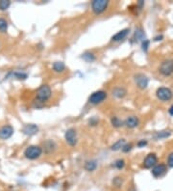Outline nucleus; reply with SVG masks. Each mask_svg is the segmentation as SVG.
Segmentation results:
<instances>
[{"mask_svg": "<svg viewBox=\"0 0 173 191\" xmlns=\"http://www.w3.org/2000/svg\"><path fill=\"white\" fill-rule=\"evenodd\" d=\"M51 95H52L51 88L48 85H42L41 87H39V89L37 90V93H36L37 97H36V100L35 101L44 103L46 100L50 99Z\"/></svg>", "mask_w": 173, "mask_h": 191, "instance_id": "obj_1", "label": "nucleus"}, {"mask_svg": "<svg viewBox=\"0 0 173 191\" xmlns=\"http://www.w3.org/2000/svg\"><path fill=\"white\" fill-rule=\"evenodd\" d=\"M42 154V149L39 146H29L26 148V150L24 151V155L28 159H37Z\"/></svg>", "mask_w": 173, "mask_h": 191, "instance_id": "obj_2", "label": "nucleus"}, {"mask_svg": "<svg viewBox=\"0 0 173 191\" xmlns=\"http://www.w3.org/2000/svg\"><path fill=\"white\" fill-rule=\"evenodd\" d=\"M156 96L160 100L162 101H167L170 100L173 97V92L167 87H160L157 89Z\"/></svg>", "mask_w": 173, "mask_h": 191, "instance_id": "obj_3", "label": "nucleus"}, {"mask_svg": "<svg viewBox=\"0 0 173 191\" xmlns=\"http://www.w3.org/2000/svg\"><path fill=\"white\" fill-rule=\"evenodd\" d=\"M108 5L109 1H107V0H93L91 2V9L94 14H99L105 11Z\"/></svg>", "mask_w": 173, "mask_h": 191, "instance_id": "obj_4", "label": "nucleus"}, {"mask_svg": "<svg viewBox=\"0 0 173 191\" xmlns=\"http://www.w3.org/2000/svg\"><path fill=\"white\" fill-rule=\"evenodd\" d=\"M159 71L162 75H165V76L171 75L173 73V60L167 59V60L162 61L161 66H160Z\"/></svg>", "mask_w": 173, "mask_h": 191, "instance_id": "obj_5", "label": "nucleus"}, {"mask_svg": "<svg viewBox=\"0 0 173 191\" xmlns=\"http://www.w3.org/2000/svg\"><path fill=\"white\" fill-rule=\"evenodd\" d=\"M106 97H107V93L103 90H100L91 94L88 100H90V102L92 104H99L106 100Z\"/></svg>", "mask_w": 173, "mask_h": 191, "instance_id": "obj_6", "label": "nucleus"}, {"mask_svg": "<svg viewBox=\"0 0 173 191\" xmlns=\"http://www.w3.org/2000/svg\"><path fill=\"white\" fill-rule=\"evenodd\" d=\"M65 139L66 141V143L72 147L77 144V132L73 127H70V129H68L66 131Z\"/></svg>", "mask_w": 173, "mask_h": 191, "instance_id": "obj_7", "label": "nucleus"}, {"mask_svg": "<svg viewBox=\"0 0 173 191\" xmlns=\"http://www.w3.org/2000/svg\"><path fill=\"white\" fill-rule=\"evenodd\" d=\"M158 163V158L156 154H149L146 155V158L143 160V167L146 169H150L155 167Z\"/></svg>", "mask_w": 173, "mask_h": 191, "instance_id": "obj_8", "label": "nucleus"}, {"mask_svg": "<svg viewBox=\"0 0 173 191\" xmlns=\"http://www.w3.org/2000/svg\"><path fill=\"white\" fill-rule=\"evenodd\" d=\"M135 81H136L137 86L140 88V89H145L148 86V83H149L147 76L142 75V73H138V75H135Z\"/></svg>", "mask_w": 173, "mask_h": 191, "instance_id": "obj_9", "label": "nucleus"}, {"mask_svg": "<svg viewBox=\"0 0 173 191\" xmlns=\"http://www.w3.org/2000/svg\"><path fill=\"white\" fill-rule=\"evenodd\" d=\"M167 171V166L164 163L157 164L155 167L152 168V175L154 176L155 178H159L164 176Z\"/></svg>", "mask_w": 173, "mask_h": 191, "instance_id": "obj_10", "label": "nucleus"}, {"mask_svg": "<svg viewBox=\"0 0 173 191\" xmlns=\"http://www.w3.org/2000/svg\"><path fill=\"white\" fill-rule=\"evenodd\" d=\"M14 133V129L11 126H4L0 129V138L1 139H9Z\"/></svg>", "mask_w": 173, "mask_h": 191, "instance_id": "obj_11", "label": "nucleus"}, {"mask_svg": "<svg viewBox=\"0 0 173 191\" xmlns=\"http://www.w3.org/2000/svg\"><path fill=\"white\" fill-rule=\"evenodd\" d=\"M42 148L46 154H51L57 149V144L53 140H46L45 142H43Z\"/></svg>", "mask_w": 173, "mask_h": 191, "instance_id": "obj_12", "label": "nucleus"}, {"mask_svg": "<svg viewBox=\"0 0 173 191\" xmlns=\"http://www.w3.org/2000/svg\"><path fill=\"white\" fill-rule=\"evenodd\" d=\"M22 131H23L24 134L31 136V135H34V134L37 133V132L39 131V127H38V126L34 125V124H29V125H26L23 127Z\"/></svg>", "mask_w": 173, "mask_h": 191, "instance_id": "obj_13", "label": "nucleus"}, {"mask_svg": "<svg viewBox=\"0 0 173 191\" xmlns=\"http://www.w3.org/2000/svg\"><path fill=\"white\" fill-rule=\"evenodd\" d=\"M140 124V120H138L136 116H130L124 121V125L129 127V129H134V127H137Z\"/></svg>", "mask_w": 173, "mask_h": 191, "instance_id": "obj_14", "label": "nucleus"}, {"mask_svg": "<svg viewBox=\"0 0 173 191\" xmlns=\"http://www.w3.org/2000/svg\"><path fill=\"white\" fill-rule=\"evenodd\" d=\"M130 32V30L128 28L126 29H123V30L119 31V32H117L116 35H113L112 37V41L113 42H119V41H122V40H124V39L127 37L128 35V33Z\"/></svg>", "mask_w": 173, "mask_h": 191, "instance_id": "obj_15", "label": "nucleus"}, {"mask_svg": "<svg viewBox=\"0 0 173 191\" xmlns=\"http://www.w3.org/2000/svg\"><path fill=\"white\" fill-rule=\"evenodd\" d=\"M112 94L113 97H116V99H123V97L126 96L127 91L125 88L123 87H116L112 91Z\"/></svg>", "mask_w": 173, "mask_h": 191, "instance_id": "obj_16", "label": "nucleus"}, {"mask_svg": "<svg viewBox=\"0 0 173 191\" xmlns=\"http://www.w3.org/2000/svg\"><path fill=\"white\" fill-rule=\"evenodd\" d=\"M53 70L57 72H63L66 70V65L65 63L62 61H57L55 63H53Z\"/></svg>", "mask_w": 173, "mask_h": 191, "instance_id": "obj_17", "label": "nucleus"}, {"mask_svg": "<svg viewBox=\"0 0 173 191\" xmlns=\"http://www.w3.org/2000/svg\"><path fill=\"white\" fill-rule=\"evenodd\" d=\"M97 167V162L96 160H88L85 163V169L88 172H92L94 171Z\"/></svg>", "mask_w": 173, "mask_h": 191, "instance_id": "obj_18", "label": "nucleus"}, {"mask_svg": "<svg viewBox=\"0 0 173 191\" xmlns=\"http://www.w3.org/2000/svg\"><path fill=\"white\" fill-rule=\"evenodd\" d=\"M126 144V142L124 139H120L118 140L117 142H116L115 144L112 145L111 147V150L112 151H118V150H122V148L124 147V145Z\"/></svg>", "mask_w": 173, "mask_h": 191, "instance_id": "obj_19", "label": "nucleus"}, {"mask_svg": "<svg viewBox=\"0 0 173 191\" xmlns=\"http://www.w3.org/2000/svg\"><path fill=\"white\" fill-rule=\"evenodd\" d=\"M135 39L137 42H140V41H144V38H145V35H144V32H143L142 29H137L136 32H135Z\"/></svg>", "mask_w": 173, "mask_h": 191, "instance_id": "obj_20", "label": "nucleus"}, {"mask_svg": "<svg viewBox=\"0 0 173 191\" xmlns=\"http://www.w3.org/2000/svg\"><path fill=\"white\" fill-rule=\"evenodd\" d=\"M171 134V132L169 130H162V131H159L155 134V138L156 139H162V138H167L169 137Z\"/></svg>", "mask_w": 173, "mask_h": 191, "instance_id": "obj_21", "label": "nucleus"}, {"mask_svg": "<svg viewBox=\"0 0 173 191\" xmlns=\"http://www.w3.org/2000/svg\"><path fill=\"white\" fill-rule=\"evenodd\" d=\"M111 123L112 125L115 126V127H120L122 126L123 125H124V122H122L118 117L115 116V117H112V119H111Z\"/></svg>", "mask_w": 173, "mask_h": 191, "instance_id": "obj_22", "label": "nucleus"}, {"mask_svg": "<svg viewBox=\"0 0 173 191\" xmlns=\"http://www.w3.org/2000/svg\"><path fill=\"white\" fill-rule=\"evenodd\" d=\"M82 58L84 60H86L87 62H92L95 60V56L91 52H85L82 55Z\"/></svg>", "mask_w": 173, "mask_h": 191, "instance_id": "obj_23", "label": "nucleus"}, {"mask_svg": "<svg viewBox=\"0 0 173 191\" xmlns=\"http://www.w3.org/2000/svg\"><path fill=\"white\" fill-rule=\"evenodd\" d=\"M10 5H11V2L9 0H0V10L1 11L7 10L10 7Z\"/></svg>", "mask_w": 173, "mask_h": 191, "instance_id": "obj_24", "label": "nucleus"}, {"mask_svg": "<svg viewBox=\"0 0 173 191\" xmlns=\"http://www.w3.org/2000/svg\"><path fill=\"white\" fill-rule=\"evenodd\" d=\"M8 28V22L4 18H0V32H6Z\"/></svg>", "mask_w": 173, "mask_h": 191, "instance_id": "obj_25", "label": "nucleus"}, {"mask_svg": "<svg viewBox=\"0 0 173 191\" xmlns=\"http://www.w3.org/2000/svg\"><path fill=\"white\" fill-rule=\"evenodd\" d=\"M113 165H115V167L117 168V169H122L123 167H124L125 162H124V160H123V159H118V160L116 161L115 163H113Z\"/></svg>", "mask_w": 173, "mask_h": 191, "instance_id": "obj_26", "label": "nucleus"}, {"mask_svg": "<svg viewBox=\"0 0 173 191\" xmlns=\"http://www.w3.org/2000/svg\"><path fill=\"white\" fill-rule=\"evenodd\" d=\"M113 183L115 186L119 187V186H121V184H122V180L119 177L115 178V179H113Z\"/></svg>", "mask_w": 173, "mask_h": 191, "instance_id": "obj_27", "label": "nucleus"}, {"mask_svg": "<svg viewBox=\"0 0 173 191\" xmlns=\"http://www.w3.org/2000/svg\"><path fill=\"white\" fill-rule=\"evenodd\" d=\"M167 166L170 168H173V153H170L168 158H167Z\"/></svg>", "mask_w": 173, "mask_h": 191, "instance_id": "obj_28", "label": "nucleus"}, {"mask_svg": "<svg viewBox=\"0 0 173 191\" xmlns=\"http://www.w3.org/2000/svg\"><path fill=\"white\" fill-rule=\"evenodd\" d=\"M148 47H149V41L148 40H144L142 42V49L144 52H147Z\"/></svg>", "mask_w": 173, "mask_h": 191, "instance_id": "obj_29", "label": "nucleus"}, {"mask_svg": "<svg viewBox=\"0 0 173 191\" xmlns=\"http://www.w3.org/2000/svg\"><path fill=\"white\" fill-rule=\"evenodd\" d=\"M14 76L17 77L18 79H25L27 77L26 73H21V72H14Z\"/></svg>", "mask_w": 173, "mask_h": 191, "instance_id": "obj_30", "label": "nucleus"}, {"mask_svg": "<svg viewBox=\"0 0 173 191\" xmlns=\"http://www.w3.org/2000/svg\"><path fill=\"white\" fill-rule=\"evenodd\" d=\"M132 144H125L124 147L122 148V151H124V153H128V151H130L132 150Z\"/></svg>", "mask_w": 173, "mask_h": 191, "instance_id": "obj_31", "label": "nucleus"}, {"mask_svg": "<svg viewBox=\"0 0 173 191\" xmlns=\"http://www.w3.org/2000/svg\"><path fill=\"white\" fill-rule=\"evenodd\" d=\"M146 145H147V141L146 140H141V141H138V143H137L138 147H144Z\"/></svg>", "mask_w": 173, "mask_h": 191, "instance_id": "obj_32", "label": "nucleus"}, {"mask_svg": "<svg viewBox=\"0 0 173 191\" xmlns=\"http://www.w3.org/2000/svg\"><path fill=\"white\" fill-rule=\"evenodd\" d=\"M162 35H158V36H156L155 38H154V41H156V42H158V41H162Z\"/></svg>", "mask_w": 173, "mask_h": 191, "instance_id": "obj_33", "label": "nucleus"}, {"mask_svg": "<svg viewBox=\"0 0 173 191\" xmlns=\"http://www.w3.org/2000/svg\"><path fill=\"white\" fill-rule=\"evenodd\" d=\"M143 5H144V1H142V0H141V1L137 2V6H138V8H140V9L142 8Z\"/></svg>", "mask_w": 173, "mask_h": 191, "instance_id": "obj_34", "label": "nucleus"}, {"mask_svg": "<svg viewBox=\"0 0 173 191\" xmlns=\"http://www.w3.org/2000/svg\"><path fill=\"white\" fill-rule=\"evenodd\" d=\"M169 114L173 116V105H171L170 108H169Z\"/></svg>", "mask_w": 173, "mask_h": 191, "instance_id": "obj_35", "label": "nucleus"}]
</instances>
